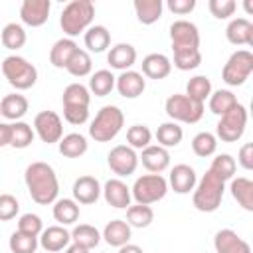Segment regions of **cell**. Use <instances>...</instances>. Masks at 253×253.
I'll list each match as a JSON object with an SVG mask.
<instances>
[{"mask_svg":"<svg viewBox=\"0 0 253 253\" xmlns=\"http://www.w3.org/2000/svg\"><path fill=\"white\" fill-rule=\"evenodd\" d=\"M24 182L36 204L49 206L57 200L59 182L55 170L47 162H32L24 172Z\"/></svg>","mask_w":253,"mask_h":253,"instance_id":"obj_1","label":"cell"},{"mask_svg":"<svg viewBox=\"0 0 253 253\" xmlns=\"http://www.w3.org/2000/svg\"><path fill=\"white\" fill-rule=\"evenodd\" d=\"M93 18H95V4L91 0H73L63 8L59 16V26L63 34H67L73 40L81 32L89 30Z\"/></svg>","mask_w":253,"mask_h":253,"instance_id":"obj_2","label":"cell"},{"mask_svg":"<svg viewBox=\"0 0 253 253\" xmlns=\"http://www.w3.org/2000/svg\"><path fill=\"white\" fill-rule=\"evenodd\" d=\"M63 119L69 125H83L89 119V103H91V93L85 85L81 83H69L63 89Z\"/></svg>","mask_w":253,"mask_h":253,"instance_id":"obj_3","label":"cell"},{"mask_svg":"<svg viewBox=\"0 0 253 253\" xmlns=\"http://www.w3.org/2000/svg\"><path fill=\"white\" fill-rule=\"evenodd\" d=\"M125 125V115L117 105H105L99 109L95 119L89 125V136L95 142H109L113 140Z\"/></svg>","mask_w":253,"mask_h":253,"instance_id":"obj_4","label":"cell"},{"mask_svg":"<svg viewBox=\"0 0 253 253\" xmlns=\"http://www.w3.org/2000/svg\"><path fill=\"white\" fill-rule=\"evenodd\" d=\"M223 190H225V182H221L217 176H213L208 170L202 176V180L196 184V188H194V196H192L194 208L198 211H204V213L215 211L221 206Z\"/></svg>","mask_w":253,"mask_h":253,"instance_id":"obj_5","label":"cell"},{"mask_svg":"<svg viewBox=\"0 0 253 253\" xmlns=\"http://www.w3.org/2000/svg\"><path fill=\"white\" fill-rule=\"evenodd\" d=\"M2 73L8 79V83L18 89V91H26L30 87L36 85L38 81V69L34 63H30L26 57L22 55H8L2 61Z\"/></svg>","mask_w":253,"mask_h":253,"instance_id":"obj_6","label":"cell"},{"mask_svg":"<svg viewBox=\"0 0 253 253\" xmlns=\"http://www.w3.org/2000/svg\"><path fill=\"white\" fill-rule=\"evenodd\" d=\"M168 192V182L162 174H144L134 180L130 188V196L136 204L150 206L154 202H160Z\"/></svg>","mask_w":253,"mask_h":253,"instance_id":"obj_7","label":"cell"},{"mask_svg":"<svg viewBox=\"0 0 253 253\" xmlns=\"http://www.w3.org/2000/svg\"><path fill=\"white\" fill-rule=\"evenodd\" d=\"M164 111L166 115L176 123H188L194 125L204 117V103H196L186 95L174 93L166 99L164 103Z\"/></svg>","mask_w":253,"mask_h":253,"instance_id":"obj_8","label":"cell"},{"mask_svg":"<svg viewBox=\"0 0 253 253\" xmlns=\"http://www.w3.org/2000/svg\"><path fill=\"white\" fill-rule=\"evenodd\" d=\"M251 73H253V53L247 49H237L225 61L221 69V79L227 85L237 87V85H243Z\"/></svg>","mask_w":253,"mask_h":253,"instance_id":"obj_9","label":"cell"},{"mask_svg":"<svg viewBox=\"0 0 253 253\" xmlns=\"http://www.w3.org/2000/svg\"><path fill=\"white\" fill-rule=\"evenodd\" d=\"M245 126H247V109L237 103L231 111L219 117L215 132H217V138H221L223 142H235L243 136Z\"/></svg>","mask_w":253,"mask_h":253,"instance_id":"obj_10","label":"cell"},{"mask_svg":"<svg viewBox=\"0 0 253 253\" xmlns=\"http://www.w3.org/2000/svg\"><path fill=\"white\" fill-rule=\"evenodd\" d=\"M172 51H192L200 49V32L198 26L188 20H176L170 26Z\"/></svg>","mask_w":253,"mask_h":253,"instance_id":"obj_11","label":"cell"},{"mask_svg":"<svg viewBox=\"0 0 253 253\" xmlns=\"http://www.w3.org/2000/svg\"><path fill=\"white\" fill-rule=\"evenodd\" d=\"M34 132L40 136L42 142L53 144L59 142L63 136V123L55 111H42L34 119Z\"/></svg>","mask_w":253,"mask_h":253,"instance_id":"obj_12","label":"cell"},{"mask_svg":"<svg viewBox=\"0 0 253 253\" xmlns=\"http://www.w3.org/2000/svg\"><path fill=\"white\" fill-rule=\"evenodd\" d=\"M107 164L117 176L123 178V176L134 174V170L138 166V156H136L134 148H130L128 144H117L107 154Z\"/></svg>","mask_w":253,"mask_h":253,"instance_id":"obj_13","label":"cell"},{"mask_svg":"<svg viewBox=\"0 0 253 253\" xmlns=\"http://www.w3.org/2000/svg\"><path fill=\"white\" fill-rule=\"evenodd\" d=\"M49 10H51L49 0H24L20 6V18L26 26L40 28L47 22Z\"/></svg>","mask_w":253,"mask_h":253,"instance_id":"obj_14","label":"cell"},{"mask_svg":"<svg viewBox=\"0 0 253 253\" xmlns=\"http://www.w3.org/2000/svg\"><path fill=\"white\" fill-rule=\"evenodd\" d=\"M115 87L119 91L121 97L125 99H136L144 93L146 89V81H144V75L138 73V71H121V75L115 79Z\"/></svg>","mask_w":253,"mask_h":253,"instance_id":"obj_15","label":"cell"},{"mask_svg":"<svg viewBox=\"0 0 253 253\" xmlns=\"http://www.w3.org/2000/svg\"><path fill=\"white\" fill-rule=\"evenodd\" d=\"M103 196H105V202L113 208H128L130 206V188L121 180V178H111L105 182V186L101 188Z\"/></svg>","mask_w":253,"mask_h":253,"instance_id":"obj_16","label":"cell"},{"mask_svg":"<svg viewBox=\"0 0 253 253\" xmlns=\"http://www.w3.org/2000/svg\"><path fill=\"white\" fill-rule=\"evenodd\" d=\"M215 253H251V245L233 229H219L213 237Z\"/></svg>","mask_w":253,"mask_h":253,"instance_id":"obj_17","label":"cell"},{"mask_svg":"<svg viewBox=\"0 0 253 253\" xmlns=\"http://www.w3.org/2000/svg\"><path fill=\"white\" fill-rule=\"evenodd\" d=\"M71 241V233L63 227V225H49L47 229H43L40 233V245L47 251V253H57L61 249H67Z\"/></svg>","mask_w":253,"mask_h":253,"instance_id":"obj_18","label":"cell"},{"mask_svg":"<svg viewBox=\"0 0 253 253\" xmlns=\"http://www.w3.org/2000/svg\"><path fill=\"white\" fill-rule=\"evenodd\" d=\"M138 158L142 166L152 174H160L170 166V152L158 144H148L146 148H142V154Z\"/></svg>","mask_w":253,"mask_h":253,"instance_id":"obj_19","label":"cell"},{"mask_svg":"<svg viewBox=\"0 0 253 253\" xmlns=\"http://www.w3.org/2000/svg\"><path fill=\"white\" fill-rule=\"evenodd\" d=\"M170 188L176 192V194H190L196 184H198V178H196V170L188 164H176L172 170H170Z\"/></svg>","mask_w":253,"mask_h":253,"instance_id":"obj_20","label":"cell"},{"mask_svg":"<svg viewBox=\"0 0 253 253\" xmlns=\"http://www.w3.org/2000/svg\"><path fill=\"white\" fill-rule=\"evenodd\" d=\"M101 196V184L95 176H79L73 182V200L77 204H95Z\"/></svg>","mask_w":253,"mask_h":253,"instance_id":"obj_21","label":"cell"},{"mask_svg":"<svg viewBox=\"0 0 253 253\" xmlns=\"http://www.w3.org/2000/svg\"><path fill=\"white\" fill-rule=\"evenodd\" d=\"M225 38L233 45H253V24L247 18H233L225 28Z\"/></svg>","mask_w":253,"mask_h":253,"instance_id":"obj_22","label":"cell"},{"mask_svg":"<svg viewBox=\"0 0 253 253\" xmlns=\"http://www.w3.org/2000/svg\"><path fill=\"white\" fill-rule=\"evenodd\" d=\"M107 61H109V65L113 69L128 71L136 61V49L130 43H117L107 53Z\"/></svg>","mask_w":253,"mask_h":253,"instance_id":"obj_23","label":"cell"},{"mask_svg":"<svg viewBox=\"0 0 253 253\" xmlns=\"http://www.w3.org/2000/svg\"><path fill=\"white\" fill-rule=\"evenodd\" d=\"M142 75L148 79H164L172 71V61L164 53H148L142 59Z\"/></svg>","mask_w":253,"mask_h":253,"instance_id":"obj_24","label":"cell"},{"mask_svg":"<svg viewBox=\"0 0 253 253\" xmlns=\"http://www.w3.org/2000/svg\"><path fill=\"white\" fill-rule=\"evenodd\" d=\"M101 237L111 245V247H123L130 241V225L125 219H113L105 225Z\"/></svg>","mask_w":253,"mask_h":253,"instance_id":"obj_25","label":"cell"},{"mask_svg":"<svg viewBox=\"0 0 253 253\" xmlns=\"http://www.w3.org/2000/svg\"><path fill=\"white\" fill-rule=\"evenodd\" d=\"M77 49H79V47H77V43H75L71 38H61V40H57V42L51 45V49H49V61H51V65L57 67V69H65L67 63H69V59H71V55H73Z\"/></svg>","mask_w":253,"mask_h":253,"instance_id":"obj_26","label":"cell"},{"mask_svg":"<svg viewBox=\"0 0 253 253\" xmlns=\"http://www.w3.org/2000/svg\"><path fill=\"white\" fill-rule=\"evenodd\" d=\"M28 99L20 93H10L0 101V115L8 121H20L28 113Z\"/></svg>","mask_w":253,"mask_h":253,"instance_id":"obj_27","label":"cell"},{"mask_svg":"<svg viewBox=\"0 0 253 253\" xmlns=\"http://www.w3.org/2000/svg\"><path fill=\"white\" fill-rule=\"evenodd\" d=\"M229 190H231L233 200H235L243 210L253 211V182H251L249 178H245V176L233 178Z\"/></svg>","mask_w":253,"mask_h":253,"instance_id":"obj_28","label":"cell"},{"mask_svg":"<svg viewBox=\"0 0 253 253\" xmlns=\"http://www.w3.org/2000/svg\"><path fill=\"white\" fill-rule=\"evenodd\" d=\"M57 144H59V154H63L65 158H79L89 148L87 138L79 132H69V134L61 136V140Z\"/></svg>","mask_w":253,"mask_h":253,"instance_id":"obj_29","label":"cell"},{"mask_svg":"<svg viewBox=\"0 0 253 253\" xmlns=\"http://www.w3.org/2000/svg\"><path fill=\"white\" fill-rule=\"evenodd\" d=\"M164 4L162 0H134V12L140 24L150 26L162 16Z\"/></svg>","mask_w":253,"mask_h":253,"instance_id":"obj_30","label":"cell"},{"mask_svg":"<svg viewBox=\"0 0 253 253\" xmlns=\"http://www.w3.org/2000/svg\"><path fill=\"white\" fill-rule=\"evenodd\" d=\"M53 219L61 225H71L79 219V204L75 200L63 198L53 202Z\"/></svg>","mask_w":253,"mask_h":253,"instance_id":"obj_31","label":"cell"},{"mask_svg":"<svg viewBox=\"0 0 253 253\" xmlns=\"http://www.w3.org/2000/svg\"><path fill=\"white\" fill-rule=\"evenodd\" d=\"M85 47L93 53H101L111 45V34L105 26H91L85 32Z\"/></svg>","mask_w":253,"mask_h":253,"instance_id":"obj_32","label":"cell"},{"mask_svg":"<svg viewBox=\"0 0 253 253\" xmlns=\"http://www.w3.org/2000/svg\"><path fill=\"white\" fill-rule=\"evenodd\" d=\"M182 136H184V130L178 123L170 121V123H162L158 128H156V140H158V146L162 148H172V146H178L182 142Z\"/></svg>","mask_w":253,"mask_h":253,"instance_id":"obj_33","label":"cell"},{"mask_svg":"<svg viewBox=\"0 0 253 253\" xmlns=\"http://www.w3.org/2000/svg\"><path fill=\"white\" fill-rule=\"evenodd\" d=\"M71 241H73L75 245L85 247V249H93V247L99 245L101 233H99V229H97L95 225L79 223V225H75L73 231H71Z\"/></svg>","mask_w":253,"mask_h":253,"instance_id":"obj_34","label":"cell"},{"mask_svg":"<svg viewBox=\"0 0 253 253\" xmlns=\"http://www.w3.org/2000/svg\"><path fill=\"white\" fill-rule=\"evenodd\" d=\"M115 75L109 69H99L91 75L89 79V93H93L95 97H105L115 89Z\"/></svg>","mask_w":253,"mask_h":253,"instance_id":"obj_35","label":"cell"},{"mask_svg":"<svg viewBox=\"0 0 253 253\" xmlns=\"http://www.w3.org/2000/svg\"><path fill=\"white\" fill-rule=\"evenodd\" d=\"M211 95V81L206 75H194L186 85V97H190L196 103H206Z\"/></svg>","mask_w":253,"mask_h":253,"instance_id":"obj_36","label":"cell"},{"mask_svg":"<svg viewBox=\"0 0 253 253\" xmlns=\"http://www.w3.org/2000/svg\"><path fill=\"white\" fill-rule=\"evenodd\" d=\"M237 105V97L229 91V89H217L210 95V111L217 117L225 115L227 111H231Z\"/></svg>","mask_w":253,"mask_h":253,"instance_id":"obj_37","label":"cell"},{"mask_svg":"<svg viewBox=\"0 0 253 253\" xmlns=\"http://www.w3.org/2000/svg\"><path fill=\"white\" fill-rule=\"evenodd\" d=\"M154 221V211L150 206H142V204H134L126 208V223L130 227H148Z\"/></svg>","mask_w":253,"mask_h":253,"instance_id":"obj_38","label":"cell"},{"mask_svg":"<svg viewBox=\"0 0 253 253\" xmlns=\"http://www.w3.org/2000/svg\"><path fill=\"white\" fill-rule=\"evenodd\" d=\"M0 40H2L4 47H8V49H20V47H24L28 36H26V30H24L20 24L12 22V24H6V26L2 28Z\"/></svg>","mask_w":253,"mask_h":253,"instance_id":"obj_39","label":"cell"},{"mask_svg":"<svg viewBox=\"0 0 253 253\" xmlns=\"http://www.w3.org/2000/svg\"><path fill=\"white\" fill-rule=\"evenodd\" d=\"M235 168H237V164H235V158H233L231 154H217V156L211 160V166H210L208 170H210L213 176H217L221 182H227V180L233 178Z\"/></svg>","mask_w":253,"mask_h":253,"instance_id":"obj_40","label":"cell"},{"mask_svg":"<svg viewBox=\"0 0 253 253\" xmlns=\"http://www.w3.org/2000/svg\"><path fill=\"white\" fill-rule=\"evenodd\" d=\"M215 148H217V138H215V134H211L208 130H202L192 138V150L200 158L211 156L215 152Z\"/></svg>","mask_w":253,"mask_h":253,"instance_id":"obj_41","label":"cell"},{"mask_svg":"<svg viewBox=\"0 0 253 253\" xmlns=\"http://www.w3.org/2000/svg\"><path fill=\"white\" fill-rule=\"evenodd\" d=\"M65 69H67L73 77H85V75H89L91 69H93L91 55H89L85 49H77V51L71 55V59H69V63H67Z\"/></svg>","mask_w":253,"mask_h":253,"instance_id":"obj_42","label":"cell"},{"mask_svg":"<svg viewBox=\"0 0 253 253\" xmlns=\"http://www.w3.org/2000/svg\"><path fill=\"white\" fill-rule=\"evenodd\" d=\"M34 136H36V132H34V128L28 123H24V121L12 123V142H10V146H14V148H28L34 142Z\"/></svg>","mask_w":253,"mask_h":253,"instance_id":"obj_43","label":"cell"},{"mask_svg":"<svg viewBox=\"0 0 253 253\" xmlns=\"http://www.w3.org/2000/svg\"><path fill=\"white\" fill-rule=\"evenodd\" d=\"M38 237L34 235H26L22 231H14L10 235V241H8V247L12 253H36L38 249Z\"/></svg>","mask_w":253,"mask_h":253,"instance_id":"obj_44","label":"cell"},{"mask_svg":"<svg viewBox=\"0 0 253 253\" xmlns=\"http://www.w3.org/2000/svg\"><path fill=\"white\" fill-rule=\"evenodd\" d=\"M152 140V132L146 125H132L126 130V142L130 148H146Z\"/></svg>","mask_w":253,"mask_h":253,"instance_id":"obj_45","label":"cell"},{"mask_svg":"<svg viewBox=\"0 0 253 253\" xmlns=\"http://www.w3.org/2000/svg\"><path fill=\"white\" fill-rule=\"evenodd\" d=\"M200 63H202V53H200V49H192V51H174V67H178L180 71L196 69Z\"/></svg>","mask_w":253,"mask_h":253,"instance_id":"obj_46","label":"cell"},{"mask_svg":"<svg viewBox=\"0 0 253 253\" xmlns=\"http://www.w3.org/2000/svg\"><path fill=\"white\" fill-rule=\"evenodd\" d=\"M18 231H22L26 235L40 237V233L43 231L42 217L36 215V213H24V215H20V219H18Z\"/></svg>","mask_w":253,"mask_h":253,"instance_id":"obj_47","label":"cell"},{"mask_svg":"<svg viewBox=\"0 0 253 253\" xmlns=\"http://www.w3.org/2000/svg\"><path fill=\"white\" fill-rule=\"evenodd\" d=\"M208 8H210V12H211L213 18L227 20L229 16H233L237 4H235V0H210L208 2Z\"/></svg>","mask_w":253,"mask_h":253,"instance_id":"obj_48","label":"cell"},{"mask_svg":"<svg viewBox=\"0 0 253 253\" xmlns=\"http://www.w3.org/2000/svg\"><path fill=\"white\" fill-rule=\"evenodd\" d=\"M20 204L12 194H0V221H10L18 215Z\"/></svg>","mask_w":253,"mask_h":253,"instance_id":"obj_49","label":"cell"},{"mask_svg":"<svg viewBox=\"0 0 253 253\" xmlns=\"http://www.w3.org/2000/svg\"><path fill=\"white\" fill-rule=\"evenodd\" d=\"M168 10L178 14V16H186L196 8V0H168Z\"/></svg>","mask_w":253,"mask_h":253,"instance_id":"obj_50","label":"cell"},{"mask_svg":"<svg viewBox=\"0 0 253 253\" xmlns=\"http://www.w3.org/2000/svg\"><path fill=\"white\" fill-rule=\"evenodd\" d=\"M237 162L245 168V170H251L253 168V142H247L239 148V156H237Z\"/></svg>","mask_w":253,"mask_h":253,"instance_id":"obj_51","label":"cell"},{"mask_svg":"<svg viewBox=\"0 0 253 253\" xmlns=\"http://www.w3.org/2000/svg\"><path fill=\"white\" fill-rule=\"evenodd\" d=\"M10 142H12V125L0 123V148L10 146Z\"/></svg>","mask_w":253,"mask_h":253,"instance_id":"obj_52","label":"cell"},{"mask_svg":"<svg viewBox=\"0 0 253 253\" xmlns=\"http://www.w3.org/2000/svg\"><path fill=\"white\" fill-rule=\"evenodd\" d=\"M119 253H142V249L138 245H134V243H126V245L119 247Z\"/></svg>","mask_w":253,"mask_h":253,"instance_id":"obj_53","label":"cell"},{"mask_svg":"<svg viewBox=\"0 0 253 253\" xmlns=\"http://www.w3.org/2000/svg\"><path fill=\"white\" fill-rule=\"evenodd\" d=\"M65 253H89V249H85V247H81V245H69L67 249H65Z\"/></svg>","mask_w":253,"mask_h":253,"instance_id":"obj_54","label":"cell"},{"mask_svg":"<svg viewBox=\"0 0 253 253\" xmlns=\"http://www.w3.org/2000/svg\"><path fill=\"white\" fill-rule=\"evenodd\" d=\"M245 10H247V12H251V10H253V8H251V2H249V0L245 2Z\"/></svg>","mask_w":253,"mask_h":253,"instance_id":"obj_55","label":"cell"}]
</instances>
